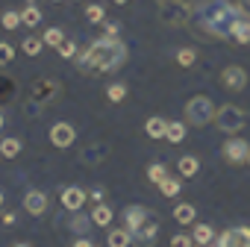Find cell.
Segmentation results:
<instances>
[{
	"label": "cell",
	"mask_w": 250,
	"mask_h": 247,
	"mask_svg": "<svg viewBox=\"0 0 250 247\" xmlns=\"http://www.w3.org/2000/svg\"><path fill=\"white\" fill-rule=\"evenodd\" d=\"M124 62H127V44L121 39H109V36L91 41L77 59L83 74H109V71H118Z\"/></svg>",
	"instance_id": "6da1fadb"
},
{
	"label": "cell",
	"mask_w": 250,
	"mask_h": 247,
	"mask_svg": "<svg viewBox=\"0 0 250 247\" xmlns=\"http://www.w3.org/2000/svg\"><path fill=\"white\" fill-rule=\"evenodd\" d=\"M194 15H197V27H200L203 36H209V39H229L232 24L244 12L235 3H229V0H203L200 6H194Z\"/></svg>",
	"instance_id": "7a4b0ae2"
},
{
	"label": "cell",
	"mask_w": 250,
	"mask_h": 247,
	"mask_svg": "<svg viewBox=\"0 0 250 247\" xmlns=\"http://www.w3.org/2000/svg\"><path fill=\"white\" fill-rule=\"evenodd\" d=\"M244 124H247V112H244L241 106H235V103H224V106H218V112H215V127H218L221 133L235 136V133L244 130Z\"/></svg>",
	"instance_id": "3957f363"
},
{
	"label": "cell",
	"mask_w": 250,
	"mask_h": 247,
	"mask_svg": "<svg viewBox=\"0 0 250 247\" xmlns=\"http://www.w3.org/2000/svg\"><path fill=\"white\" fill-rule=\"evenodd\" d=\"M215 103L206 97V94H194V97H188V103H186V121L191 124V127H206V124H212L215 121Z\"/></svg>",
	"instance_id": "277c9868"
},
{
	"label": "cell",
	"mask_w": 250,
	"mask_h": 247,
	"mask_svg": "<svg viewBox=\"0 0 250 247\" xmlns=\"http://www.w3.org/2000/svg\"><path fill=\"white\" fill-rule=\"evenodd\" d=\"M194 15V6L188 0H159V18L168 27H183Z\"/></svg>",
	"instance_id": "5b68a950"
},
{
	"label": "cell",
	"mask_w": 250,
	"mask_h": 247,
	"mask_svg": "<svg viewBox=\"0 0 250 247\" xmlns=\"http://www.w3.org/2000/svg\"><path fill=\"white\" fill-rule=\"evenodd\" d=\"M56 94H59V82L56 80H36L33 85H30V100H33V115H36V106H47V103H53L56 100Z\"/></svg>",
	"instance_id": "8992f818"
},
{
	"label": "cell",
	"mask_w": 250,
	"mask_h": 247,
	"mask_svg": "<svg viewBox=\"0 0 250 247\" xmlns=\"http://www.w3.org/2000/svg\"><path fill=\"white\" fill-rule=\"evenodd\" d=\"M224 162L227 165H247V156H250V144L244 142V139H227V144H224Z\"/></svg>",
	"instance_id": "52a82bcc"
},
{
	"label": "cell",
	"mask_w": 250,
	"mask_h": 247,
	"mask_svg": "<svg viewBox=\"0 0 250 247\" xmlns=\"http://www.w3.org/2000/svg\"><path fill=\"white\" fill-rule=\"evenodd\" d=\"M215 247H250V226H229L215 238Z\"/></svg>",
	"instance_id": "ba28073f"
},
{
	"label": "cell",
	"mask_w": 250,
	"mask_h": 247,
	"mask_svg": "<svg viewBox=\"0 0 250 247\" xmlns=\"http://www.w3.org/2000/svg\"><path fill=\"white\" fill-rule=\"evenodd\" d=\"M47 139H50V144H53V147L65 150V147H71V144L77 142V130L71 127L68 121H59V124H53V127H50Z\"/></svg>",
	"instance_id": "9c48e42d"
},
{
	"label": "cell",
	"mask_w": 250,
	"mask_h": 247,
	"mask_svg": "<svg viewBox=\"0 0 250 247\" xmlns=\"http://www.w3.org/2000/svg\"><path fill=\"white\" fill-rule=\"evenodd\" d=\"M221 85L227 91H244L247 88V71L241 65H227L221 71Z\"/></svg>",
	"instance_id": "30bf717a"
},
{
	"label": "cell",
	"mask_w": 250,
	"mask_h": 247,
	"mask_svg": "<svg viewBox=\"0 0 250 247\" xmlns=\"http://www.w3.org/2000/svg\"><path fill=\"white\" fill-rule=\"evenodd\" d=\"M156 235H159V221H156V215L150 212V215H147V221H145L139 229H133V241H139V244L150 247V244L156 241Z\"/></svg>",
	"instance_id": "8fae6325"
},
{
	"label": "cell",
	"mask_w": 250,
	"mask_h": 247,
	"mask_svg": "<svg viewBox=\"0 0 250 247\" xmlns=\"http://www.w3.org/2000/svg\"><path fill=\"white\" fill-rule=\"evenodd\" d=\"M85 197H88V191H83L80 185H68V188H62V206H65L68 212H80L83 203H85Z\"/></svg>",
	"instance_id": "7c38bea8"
},
{
	"label": "cell",
	"mask_w": 250,
	"mask_h": 247,
	"mask_svg": "<svg viewBox=\"0 0 250 247\" xmlns=\"http://www.w3.org/2000/svg\"><path fill=\"white\" fill-rule=\"evenodd\" d=\"M24 209H27L30 215H44V212H47V194L39 191V188H30V191L24 194Z\"/></svg>",
	"instance_id": "4fadbf2b"
},
{
	"label": "cell",
	"mask_w": 250,
	"mask_h": 247,
	"mask_svg": "<svg viewBox=\"0 0 250 247\" xmlns=\"http://www.w3.org/2000/svg\"><path fill=\"white\" fill-rule=\"evenodd\" d=\"M147 215H150V209H145V206H127L124 209V224H127V229L133 232L147 221Z\"/></svg>",
	"instance_id": "5bb4252c"
},
{
	"label": "cell",
	"mask_w": 250,
	"mask_h": 247,
	"mask_svg": "<svg viewBox=\"0 0 250 247\" xmlns=\"http://www.w3.org/2000/svg\"><path fill=\"white\" fill-rule=\"evenodd\" d=\"M15 94H18V82H15V77L0 74V109L9 106V103L15 100Z\"/></svg>",
	"instance_id": "9a60e30c"
},
{
	"label": "cell",
	"mask_w": 250,
	"mask_h": 247,
	"mask_svg": "<svg viewBox=\"0 0 250 247\" xmlns=\"http://www.w3.org/2000/svg\"><path fill=\"white\" fill-rule=\"evenodd\" d=\"M229 39H235L238 44H250V18H247V15H241V18L232 24Z\"/></svg>",
	"instance_id": "2e32d148"
},
{
	"label": "cell",
	"mask_w": 250,
	"mask_h": 247,
	"mask_svg": "<svg viewBox=\"0 0 250 247\" xmlns=\"http://www.w3.org/2000/svg\"><path fill=\"white\" fill-rule=\"evenodd\" d=\"M177 171H180V177H183V180H191V177L200 171V159H197V156H180Z\"/></svg>",
	"instance_id": "e0dca14e"
},
{
	"label": "cell",
	"mask_w": 250,
	"mask_h": 247,
	"mask_svg": "<svg viewBox=\"0 0 250 247\" xmlns=\"http://www.w3.org/2000/svg\"><path fill=\"white\" fill-rule=\"evenodd\" d=\"M194 218H197V209L191 203H177V209H174V221L177 224L188 226V224H194Z\"/></svg>",
	"instance_id": "ac0fdd59"
},
{
	"label": "cell",
	"mask_w": 250,
	"mask_h": 247,
	"mask_svg": "<svg viewBox=\"0 0 250 247\" xmlns=\"http://www.w3.org/2000/svg\"><path fill=\"white\" fill-rule=\"evenodd\" d=\"M112 218H115V212H112L106 203H94V209H91V221H94V226H109Z\"/></svg>",
	"instance_id": "d6986e66"
},
{
	"label": "cell",
	"mask_w": 250,
	"mask_h": 247,
	"mask_svg": "<svg viewBox=\"0 0 250 247\" xmlns=\"http://www.w3.org/2000/svg\"><path fill=\"white\" fill-rule=\"evenodd\" d=\"M165 127H168V121L159 118V115H153V118H147V124H145V133H147L150 139H165Z\"/></svg>",
	"instance_id": "ffe728a7"
},
{
	"label": "cell",
	"mask_w": 250,
	"mask_h": 247,
	"mask_svg": "<svg viewBox=\"0 0 250 247\" xmlns=\"http://www.w3.org/2000/svg\"><path fill=\"white\" fill-rule=\"evenodd\" d=\"M106 241H109V247H130V241H133V232H130L127 226H124V229H109Z\"/></svg>",
	"instance_id": "44dd1931"
},
{
	"label": "cell",
	"mask_w": 250,
	"mask_h": 247,
	"mask_svg": "<svg viewBox=\"0 0 250 247\" xmlns=\"http://www.w3.org/2000/svg\"><path fill=\"white\" fill-rule=\"evenodd\" d=\"M165 139L171 144H180L186 139V124L183 121H168V127H165Z\"/></svg>",
	"instance_id": "7402d4cb"
},
{
	"label": "cell",
	"mask_w": 250,
	"mask_h": 247,
	"mask_svg": "<svg viewBox=\"0 0 250 247\" xmlns=\"http://www.w3.org/2000/svg\"><path fill=\"white\" fill-rule=\"evenodd\" d=\"M21 147H24L21 139H12V136L9 139H0V156H3V159H15L21 153Z\"/></svg>",
	"instance_id": "603a6c76"
},
{
	"label": "cell",
	"mask_w": 250,
	"mask_h": 247,
	"mask_svg": "<svg viewBox=\"0 0 250 247\" xmlns=\"http://www.w3.org/2000/svg\"><path fill=\"white\" fill-rule=\"evenodd\" d=\"M21 24H24V27H39V24H42V9H39L36 3H30V6L21 12Z\"/></svg>",
	"instance_id": "cb8c5ba5"
},
{
	"label": "cell",
	"mask_w": 250,
	"mask_h": 247,
	"mask_svg": "<svg viewBox=\"0 0 250 247\" xmlns=\"http://www.w3.org/2000/svg\"><path fill=\"white\" fill-rule=\"evenodd\" d=\"M94 226V221H91V215H80V212H74V218H71V229L74 232H80V235H85L88 229Z\"/></svg>",
	"instance_id": "d4e9b609"
},
{
	"label": "cell",
	"mask_w": 250,
	"mask_h": 247,
	"mask_svg": "<svg viewBox=\"0 0 250 247\" xmlns=\"http://www.w3.org/2000/svg\"><path fill=\"white\" fill-rule=\"evenodd\" d=\"M191 238H194L197 244H212V241H215V229H212L209 224H197V226H194V235H191Z\"/></svg>",
	"instance_id": "484cf974"
},
{
	"label": "cell",
	"mask_w": 250,
	"mask_h": 247,
	"mask_svg": "<svg viewBox=\"0 0 250 247\" xmlns=\"http://www.w3.org/2000/svg\"><path fill=\"white\" fill-rule=\"evenodd\" d=\"M21 47H24V53H27V56H39V53H42V47H44V39H42V36H30V39H24V44H21Z\"/></svg>",
	"instance_id": "4316f807"
},
{
	"label": "cell",
	"mask_w": 250,
	"mask_h": 247,
	"mask_svg": "<svg viewBox=\"0 0 250 247\" xmlns=\"http://www.w3.org/2000/svg\"><path fill=\"white\" fill-rule=\"evenodd\" d=\"M147 180L150 183H162V180H168V165H162V162H153L150 168H147Z\"/></svg>",
	"instance_id": "83f0119b"
},
{
	"label": "cell",
	"mask_w": 250,
	"mask_h": 247,
	"mask_svg": "<svg viewBox=\"0 0 250 247\" xmlns=\"http://www.w3.org/2000/svg\"><path fill=\"white\" fill-rule=\"evenodd\" d=\"M180 188H183V180H171V177H168V180H162V183H159V191H162L165 197H177V194H180Z\"/></svg>",
	"instance_id": "f1b7e54d"
},
{
	"label": "cell",
	"mask_w": 250,
	"mask_h": 247,
	"mask_svg": "<svg viewBox=\"0 0 250 247\" xmlns=\"http://www.w3.org/2000/svg\"><path fill=\"white\" fill-rule=\"evenodd\" d=\"M197 62V53L191 50V47H183V50H177V65L180 68H191Z\"/></svg>",
	"instance_id": "f546056e"
},
{
	"label": "cell",
	"mask_w": 250,
	"mask_h": 247,
	"mask_svg": "<svg viewBox=\"0 0 250 247\" xmlns=\"http://www.w3.org/2000/svg\"><path fill=\"white\" fill-rule=\"evenodd\" d=\"M106 97H109L112 103H121L124 97H127V85H124V82H112V85L106 88Z\"/></svg>",
	"instance_id": "4dcf8cb0"
},
{
	"label": "cell",
	"mask_w": 250,
	"mask_h": 247,
	"mask_svg": "<svg viewBox=\"0 0 250 247\" xmlns=\"http://www.w3.org/2000/svg\"><path fill=\"white\" fill-rule=\"evenodd\" d=\"M42 39H44V44H50V47H59V44L65 41V33H62L59 27H50V30H47Z\"/></svg>",
	"instance_id": "1f68e13d"
},
{
	"label": "cell",
	"mask_w": 250,
	"mask_h": 247,
	"mask_svg": "<svg viewBox=\"0 0 250 247\" xmlns=\"http://www.w3.org/2000/svg\"><path fill=\"white\" fill-rule=\"evenodd\" d=\"M85 18H88L91 24H100V21L106 18V9H103L100 3H91V6H85Z\"/></svg>",
	"instance_id": "d6a6232c"
},
{
	"label": "cell",
	"mask_w": 250,
	"mask_h": 247,
	"mask_svg": "<svg viewBox=\"0 0 250 247\" xmlns=\"http://www.w3.org/2000/svg\"><path fill=\"white\" fill-rule=\"evenodd\" d=\"M0 24H3V30H15V27L21 24V12H3Z\"/></svg>",
	"instance_id": "836d02e7"
},
{
	"label": "cell",
	"mask_w": 250,
	"mask_h": 247,
	"mask_svg": "<svg viewBox=\"0 0 250 247\" xmlns=\"http://www.w3.org/2000/svg\"><path fill=\"white\" fill-rule=\"evenodd\" d=\"M59 56H62V59H74V56H77V44H74L71 39H65V41L59 44Z\"/></svg>",
	"instance_id": "e575fe53"
},
{
	"label": "cell",
	"mask_w": 250,
	"mask_h": 247,
	"mask_svg": "<svg viewBox=\"0 0 250 247\" xmlns=\"http://www.w3.org/2000/svg\"><path fill=\"white\" fill-rule=\"evenodd\" d=\"M12 56H15L12 44H6V41H0V65H9V62H12Z\"/></svg>",
	"instance_id": "d590c367"
},
{
	"label": "cell",
	"mask_w": 250,
	"mask_h": 247,
	"mask_svg": "<svg viewBox=\"0 0 250 247\" xmlns=\"http://www.w3.org/2000/svg\"><path fill=\"white\" fill-rule=\"evenodd\" d=\"M191 235H186V232H177L174 238H171V247H191Z\"/></svg>",
	"instance_id": "8d00e7d4"
},
{
	"label": "cell",
	"mask_w": 250,
	"mask_h": 247,
	"mask_svg": "<svg viewBox=\"0 0 250 247\" xmlns=\"http://www.w3.org/2000/svg\"><path fill=\"white\" fill-rule=\"evenodd\" d=\"M88 197H91L94 203H103V197H106V188H103V185H94V188L88 191Z\"/></svg>",
	"instance_id": "74e56055"
},
{
	"label": "cell",
	"mask_w": 250,
	"mask_h": 247,
	"mask_svg": "<svg viewBox=\"0 0 250 247\" xmlns=\"http://www.w3.org/2000/svg\"><path fill=\"white\" fill-rule=\"evenodd\" d=\"M235 6H238V9H241L247 18H250V0H235Z\"/></svg>",
	"instance_id": "f35d334b"
},
{
	"label": "cell",
	"mask_w": 250,
	"mask_h": 247,
	"mask_svg": "<svg viewBox=\"0 0 250 247\" xmlns=\"http://www.w3.org/2000/svg\"><path fill=\"white\" fill-rule=\"evenodd\" d=\"M118 33H121V27H118V24H106V36H109V39H115Z\"/></svg>",
	"instance_id": "ab89813d"
},
{
	"label": "cell",
	"mask_w": 250,
	"mask_h": 247,
	"mask_svg": "<svg viewBox=\"0 0 250 247\" xmlns=\"http://www.w3.org/2000/svg\"><path fill=\"white\" fill-rule=\"evenodd\" d=\"M71 247H94V241H88V238H77Z\"/></svg>",
	"instance_id": "60d3db41"
},
{
	"label": "cell",
	"mask_w": 250,
	"mask_h": 247,
	"mask_svg": "<svg viewBox=\"0 0 250 247\" xmlns=\"http://www.w3.org/2000/svg\"><path fill=\"white\" fill-rule=\"evenodd\" d=\"M3 224H6V226H15V212H6V215H3Z\"/></svg>",
	"instance_id": "b9f144b4"
},
{
	"label": "cell",
	"mask_w": 250,
	"mask_h": 247,
	"mask_svg": "<svg viewBox=\"0 0 250 247\" xmlns=\"http://www.w3.org/2000/svg\"><path fill=\"white\" fill-rule=\"evenodd\" d=\"M3 124H6V118H3V112H0V130H3Z\"/></svg>",
	"instance_id": "7bdbcfd3"
},
{
	"label": "cell",
	"mask_w": 250,
	"mask_h": 247,
	"mask_svg": "<svg viewBox=\"0 0 250 247\" xmlns=\"http://www.w3.org/2000/svg\"><path fill=\"white\" fill-rule=\"evenodd\" d=\"M12 247H30V244H27V241H18V244H12Z\"/></svg>",
	"instance_id": "ee69618b"
},
{
	"label": "cell",
	"mask_w": 250,
	"mask_h": 247,
	"mask_svg": "<svg viewBox=\"0 0 250 247\" xmlns=\"http://www.w3.org/2000/svg\"><path fill=\"white\" fill-rule=\"evenodd\" d=\"M0 209H3V191H0Z\"/></svg>",
	"instance_id": "f6af8a7d"
},
{
	"label": "cell",
	"mask_w": 250,
	"mask_h": 247,
	"mask_svg": "<svg viewBox=\"0 0 250 247\" xmlns=\"http://www.w3.org/2000/svg\"><path fill=\"white\" fill-rule=\"evenodd\" d=\"M112 3H127V0H112Z\"/></svg>",
	"instance_id": "bcb514c9"
},
{
	"label": "cell",
	"mask_w": 250,
	"mask_h": 247,
	"mask_svg": "<svg viewBox=\"0 0 250 247\" xmlns=\"http://www.w3.org/2000/svg\"><path fill=\"white\" fill-rule=\"evenodd\" d=\"M197 247H212V244H197Z\"/></svg>",
	"instance_id": "7dc6e473"
},
{
	"label": "cell",
	"mask_w": 250,
	"mask_h": 247,
	"mask_svg": "<svg viewBox=\"0 0 250 247\" xmlns=\"http://www.w3.org/2000/svg\"><path fill=\"white\" fill-rule=\"evenodd\" d=\"M27 3H39V0H27Z\"/></svg>",
	"instance_id": "c3c4849f"
},
{
	"label": "cell",
	"mask_w": 250,
	"mask_h": 247,
	"mask_svg": "<svg viewBox=\"0 0 250 247\" xmlns=\"http://www.w3.org/2000/svg\"><path fill=\"white\" fill-rule=\"evenodd\" d=\"M247 165H250V156H247Z\"/></svg>",
	"instance_id": "681fc988"
},
{
	"label": "cell",
	"mask_w": 250,
	"mask_h": 247,
	"mask_svg": "<svg viewBox=\"0 0 250 247\" xmlns=\"http://www.w3.org/2000/svg\"><path fill=\"white\" fill-rule=\"evenodd\" d=\"M56 3H59V0H56Z\"/></svg>",
	"instance_id": "f907efd6"
}]
</instances>
